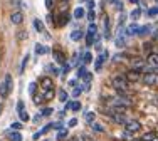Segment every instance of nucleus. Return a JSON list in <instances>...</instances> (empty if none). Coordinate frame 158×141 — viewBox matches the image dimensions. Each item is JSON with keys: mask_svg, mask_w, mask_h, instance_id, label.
<instances>
[{"mask_svg": "<svg viewBox=\"0 0 158 141\" xmlns=\"http://www.w3.org/2000/svg\"><path fill=\"white\" fill-rule=\"evenodd\" d=\"M111 84L119 94H125V92L128 91V77L126 76H114L113 81H111Z\"/></svg>", "mask_w": 158, "mask_h": 141, "instance_id": "1", "label": "nucleus"}, {"mask_svg": "<svg viewBox=\"0 0 158 141\" xmlns=\"http://www.w3.org/2000/svg\"><path fill=\"white\" fill-rule=\"evenodd\" d=\"M10 89H12V76H10V74H5L3 81L0 83V98L5 99L7 96H9Z\"/></svg>", "mask_w": 158, "mask_h": 141, "instance_id": "2", "label": "nucleus"}, {"mask_svg": "<svg viewBox=\"0 0 158 141\" xmlns=\"http://www.w3.org/2000/svg\"><path fill=\"white\" fill-rule=\"evenodd\" d=\"M125 129H126V133H130V135H135V133L141 131V124H140V121L131 119L125 124Z\"/></svg>", "mask_w": 158, "mask_h": 141, "instance_id": "3", "label": "nucleus"}, {"mask_svg": "<svg viewBox=\"0 0 158 141\" xmlns=\"http://www.w3.org/2000/svg\"><path fill=\"white\" fill-rule=\"evenodd\" d=\"M143 83H145L146 86L158 84V74H155V72H146L145 76H143Z\"/></svg>", "mask_w": 158, "mask_h": 141, "instance_id": "4", "label": "nucleus"}, {"mask_svg": "<svg viewBox=\"0 0 158 141\" xmlns=\"http://www.w3.org/2000/svg\"><path fill=\"white\" fill-rule=\"evenodd\" d=\"M131 67H133V70H138V72H140V70H145L146 66L141 59H133V61H131Z\"/></svg>", "mask_w": 158, "mask_h": 141, "instance_id": "5", "label": "nucleus"}, {"mask_svg": "<svg viewBox=\"0 0 158 141\" xmlns=\"http://www.w3.org/2000/svg\"><path fill=\"white\" fill-rule=\"evenodd\" d=\"M106 57H108V52H103L99 57L96 59V62H94V69L96 70H101V67H103V62L106 61Z\"/></svg>", "mask_w": 158, "mask_h": 141, "instance_id": "6", "label": "nucleus"}, {"mask_svg": "<svg viewBox=\"0 0 158 141\" xmlns=\"http://www.w3.org/2000/svg\"><path fill=\"white\" fill-rule=\"evenodd\" d=\"M10 20H12V24H22V20H24V15H22V12H14L12 15H10Z\"/></svg>", "mask_w": 158, "mask_h": 141, "instance_id": "7", "label": "nucleus"}, {"mask_svg": "<svg viewBox=\"0 0 158 141\" xmlns=\"http://www.w3.org/2000/svg\"><path fill=\"white\" fill-rule=\"evenodd\" d=\"M40 86H42L46 91H54V83H52L49 77H46V79H42V83H40Z\"/></svg>", "mask_w": 158, "mask_h": 141, "instance_id": "8", "label": "nucleus"}, {"mask_svg": "<svg viewBox=\"0 0 158 141\" xmlns=\"http://www.w3.org/2000/svg\"><path fill=\"white\" fill-rule=\"evenodd\" d=\"M146 62H148V66H150V67H156V66H158V54H150L148 55V61H146Z\"/></svg>", "mask_w": 158, "mask_h": 141, "instance_id": "9", "label": "nucleus"}, {"mask_svg": "<svg viewBox=\"0 0 158 141\" xmlns=\"http://www.w3.org/2000/svg\"><path fill=\"white\" fill-rule=\"evenodd\" d=\"M66 109H73V111H79L81 109V103L79 101H69L66 104Z\"/></svg>", "mask_w": 158, "mask_h": 141, "instance_id": "10", "label": "nucleus"}, {"mask_svg": "<svg viewBox=\"0 0 158 141\" xmlns=\"http://www.w3.org/2000/svg\"><path fill=\"white\" fill-rule=\"evenodd\" d=\"M126 34H128V35H135V34H140V27H138V24H131L130 27H128Z\"/></svg>", "mask_w": 158, "mask_h": 141, "instance_id": "11", "label": "nucleus"}, {"mask_svg": "<svg viewBox=\"0 0 158 141\" xmlns=\"http://www.w3.org/2000/svg\"><path fill=\"white\" fill-rule=\"evenodd\" d=\"M126 77H128V81H138V79H140V72H138V70H133V69H131L130 72L126 74Z\"/></svg>", "mask_w": 158, "mask_h": 141, "instance_id": "12", "label": "nucleus"}, {"mask_svg": "<svg viewBox=\"0 0 158 141\" xmlns=\"http://www.w3.org/2000/svg\"><path fill=\"white\" fill-rule=\"evenodd\" d=\"M84 9H82V7H76V9H74V18H77V20H79V18H82V17H84Z\"/></svg>", "mask_w": 158, "mask_h": 141, "instance_id": "13", "label": "nucleus"}, {"mask_svg": "<svg viewBox=\"0 0 158 141\" xmlns=\"http://www.w3.org/2000/svg\"><path fill=\"white\" fill-rule=\"evenodd\" d=\"M91 59H93L91 52H84V54H82V59H81V64H82V66L89 64V62H91Z\"/></svg>", "mask_w": 158, "mask_h": 141, "instance_id": "14", "label": "nucleus"}, {"mask_svg": "<svg viewBox=\"0 0 158 141\" xmlns=\"http://www.w3.org/2000/svg\"><path fill=\"white\" fill-rule=\"evenodd\" d=\"M54 57H56V61H57L59 64H66V59H64L62 52H59V50H54Z\"/></svg>", "mask_w": 158, "mask_h": 141, "instance_id": "15", "label": "nucleus"}, {"mask_svg": "<svg viewBox=\"0 0 158 141\" xmlns=\"http://www.w3.org/2000/svg\"><path fill=\"white\" fill-rule=\"evenodd\" d=\"M35 52L37 54H47L49 52V47H46V46H40V44H37V46H35Z\"/></svg>", "mask_w": 158, "mask_h": 141, "instance_id": "16", "label": "nucleus"}, {"mask_svg": "<svg viewBox=\"0 0 158 141\" xmlns=\"http://www.w3.org/2000/svg\"><path fill=\"white\" fill-rule=\"evenodd\" d=\"M140 141H155V133H145L140 138Z\"/></svg>", "mask_w": 158, "mask_h": 141, "instance_id": "17", "label": "nucleus"}, {"mask_svg": "<svg viewBox=\"0 0 158 141\" xmlns=\"http://www.w3.org/2000/svg\"><path fill=\"white\" fill-rule=\"evenodd\" d=\"M67 22H69V15H67V14H61V17H59V20H57V25H66Z\"/></svg>", "mask_w": 158, "mask_h": 141, "instance_id": "18", "label": "nucleus"}, {"mask_svg": "<svg viewBox=\"0 0 158 141\" xmlns=\"http://www.w3.org/2000/svg\"><path fill=\"white\" fill-rule=\"evenodd\" d=\"M34 27H35L37 32H44V24L39 20V18H35V20H34Z\"/></svg>", "mask_w": 158, "mask_h": 141, "instance_id": "19", "label": "nucleus"}, {"mask_svg": "<svg viewBox=\"0 0 158 141\" xmlns=\"http://www.w3.org/2000/svg\"><path fill=\"white\" fill-rule=\"evenodd\" d=\"M19 118H20V121H22V123H27V121L31 119V116H29V113H27V111H22V113H19Z\"/></svg>", "mask_w": 158, "mask_h": 141, "instance_id": "20", "label": "nucleus"}, {"mask_svg": "<svg viewBox=\"0 0 158 141\" xmlns=\"http://www.w3.org/2000/svg\"><path fill=\"white\" fill-rule=\"evenodd\" d=\"M9 138L12 139V141H22V136H20V133L15 131V133H9Z\"/></svg>", "mask_w": 158, "mask_h": 141, "instance_id": "21", "label": "nucleus"}, {"mask_svg": "<svg viewBox=\"0 0 158 141\" xmlns=\"http://www.w3.org/2000/svg\"><path fill=\"white\" fill-rule=\"evenodd\" d=\"M94 42H96V35L94 34H88V35H86V44H88V46H93Z\"/></svg>", "mask_w": 158, "mask_h": 141, "instance_id": "22", "label": "nucleus"}, {"mask_svg": "<svg viewBox=\"0 0 158 141\" xmlns=\"http://www.w3.org/2000/svg\"><path fill=\"white\" fill-rule=\"evenodd\" d=\"M82 35H84V34H82V30H74L73 34H71V39H73V40H81Z\"/></svg>", "mask_w": 158, "mask_h": 141, "instance_id": "23", "label": "nucleus"}, {"mask_svg": "<svg viewBox=\"0 0 158 141\" xmlns=\"http://www.w3.org/2000/svg\"><path fill=\"white\" fill-rule=\"evenodd\" d=\"M130 17H131V18H133V20H138V18H140V17H141V10H140V9H135V10H133V12H131V14H130Z\"/></svg>", "mask_w": 158, "mask_h": 141, "instance_id": "24", "label": "nucleus"}, {"mask_svg": "<svg viewBox=\"0 0 158 141\" xmlns=\"http://www.w3.org/2000/svg\"><path fill=\"white\" fill-rule=\"evenodd\" d=\"M152 32V27L150 25H145V27H140V34L138 35H146V34H150Z\"/></svg>", "mask_w": 158, "mask_h": 141, "instance_id": "25", "label": "nucleus"}, {"mask_svg": "<svg viewBox=\"0 0 158 141\" xmlns=\"http://www.w3.org/2000/svg\"><path fill=\"white\" fill-rule=\"evenodd\" d=\"M94 119H96V114L94 113H88V114H86V121H88L89 124H94Z\"/></svg>", "mask_w": 158, "mask_h": 141, "instance_id": "26", "label": "nucleus"}, {"mask_svg": "<svg viewBox=\"0 0 158 141\" xmlns=\"http://www.w3.org/2000/svg\"><path fill=\"white\" fill-rule=\"evenodd\" d=\"M27 62H29V54H27V55H24V59H22L20 69H19V70H20V72H24V70H25V66H27Z\"/></svg>", "mask_w": 158, "mask_h": 141, "instance_id": "27", "label": "nucleus"}, {"mask_svg": "<svg viewBox=\"0 0 158 141\" xmlns=\"http://www.w3.org/2000/svg\"><path fill=\"white\" fill-rule=\"evenodd\" d=\"M148 17H156L158 15V7H152V9H148Z\"/></svg>", "mask_w": 158, "mask_h": 141, "instance_id": "28", "label": "nucleus"}, {"mask_svg": "<svg viewBox=\"0 0 158 141\" xmlns=\"http://www.w3.org/2000/svg\"><path fill=\"white\" fill-rule=\"evenodd\" d=\"M82 91H84V87H82V86H76V87L73 89V96H74V98H77Z\"/></svg>", "mask_w": 158, "mask_h": 141, "instance_id": "29", "label": "nucleus"}, {"mask_svg": "<svg viewBox=\"0 0 158 141\" xmlns=\"http://www.w3.org/2000/svg\"><path fill=\"white\" fill-rule=\"evenodd\" d=\"M67 135H69V131H67V129H61V131L57 133V139L61 141V139H64V138H66Z\"/></svg>", "mask_w": 158, "mask_h": 141, "instance_id": "30", "label": "nucleus"}, {"mask_svg": "<svg viewBox=\"0 0 158 141\" xmlns=\"http://www.w3.org/2000/svg\"><path fill=\"white\" fill-rule=\"evenodd\" d=\"M91 128H93V131H96V133H103V131H104V128H103L101 124H98V123L91 124Z\"/></svg>", "mask_w": 158, "mask_h": 141, "instance_id": "31", "label": "nucleus"}, {"mask_svg": "<svg viewBox=\"0 0 158 141\" xmlns=\"http://www.w3.org/2000/svg\"><path fill=\"white\" fill-rule=\"evenodd\" d=\"M86 74H88V72H86V67H84V66H81V67L77 69V76L79 77H86Z\"/></svg>", "mask_w": 158, "mask_h": 141, "instance_id": "32", "label": "nucleus"}, {"mask_svg": "<svg viewBox=\"0 0 158 141\" xmlns=\"http://www.w3.org/2000/svg\"><path fill=\"white\" fill-rule=\"evenodd\" d=\"M59 99H61L62 103L67 101V92L66 91H59Z\"/></svg>", "mask_w": 158, "mask_h": 141, "instance_id": "33", "label": "nucleus"}, {"mask_svg": "<svg viewBox=\"0 0 158 141\" xmlns=\"http://www.w3.org/2000/svg\"><path fill=\"white\" fill-rule=\"evenodd\" d=\"M51 114H52V109H51V107H46V109L40 111V116H51Z\"/></svg>", "mask_w": 158, "mask_h": 141, "instance_id": "34", "label": "nucleus"}, {"mask_svg": "<svg viewBox=\"0 0 158 141\" xmlns=\"http://www.w3.org/2000/svg\"><path fill=\"white\" fill-rule=\"evenodd\" d=\"M96 32H98V27L94 24H91V25H89V29H88V34H94L96 35Z\"/></svg>", "mask_w": 158, "mask_h": 141, "instance_id": "35", "label": "nucleus"}, {"mask_svg": "<svg viewBox=\"0 0 158 141\" xmlns=\"http://www.w3.org/2000/svg\"><path fill=\"white\" fill-rule=\"evenodd\" d=\"M116 46H118V47H123V46H125V39H123L121 35H118V39H116Z\"/></svg>", "mask_w": 158, "mask_h": 141, "instance_id": "36", "label": "nucleus"}, {"mask_svg": "<svg viewBox=\"0 0 158 141\" xmlns=\"http://www.w3.org/2000/svg\"><path fill=\"white\" fill-rule=\"evenodd\" d=\"M20 128H22V123H12V124H10V129H17V131H19Z\"/></svg>", "mask_w": 158, "mask_h": 141, "instance_id": "37", "label": "nucleus"}, {"mask_svg": "<svg viewBox=\"0 0 158 141\" xmlns=\"http://www.w3.org/2000/svg\"><path fill=\"white\" fill-rule=\"evenodd\" d=\"M88 18H89L91 22L96 18V14H94V10H89V12H88Z\"/></svg>", "mask_w": 158, "mask_h": 141, "instance_id": "38", "label": "nucleus"}, {"mask_svg": "<svg viewBox=\"0 0 158 141\" xmlns=\"http://www.w3.org/2000/svg\"><path fill=\"white\" fill-rule=\"evenodd\" d=\"M17 111H19V113L25 111V109H24V101H19V103H17Z\"/></svg>", "mask_w": 158, "mask_h": 141, "instance_id": "39", "label": "nucleus"}, {"mask_svg": "<svg viewBox=\"0 0 158 141\" xmlns=\"http://www.w3.org/2000/svg\"><path fill=\"white\" fill-rule=\"evenodd\" d=\"M35 83H31V84H29V92H31V94H34V92H35Z\"/></svg>", "mask_w": 158, "mask_h": 141, "instance_id": "40", "label": "nucleus"}, {"mask_svg": "<svg viewBox=\"0 0 158 141\" xmlns=\"http://www.w3.org/2000/svg\"><path fill=\"white\" fill-rule=\"evenodd\" d=\"M52 96H54V92H52V91H46V92H44V99H51Z\"/></svg>", "mask_w": 158, "mask_h": 141, "instance_id": "41", "label": "nucleus"}, {"mask_svg": "<svg viewBox=\"0 0 158 141\" xmlns=\"http://www.w3.org/2000/svg\"><path fill=\"white\" fill-rule=\"evenodd\" d=\"M76 124H77V119H71L69 121V128H74Z\"/></svg>", "mask_w": 158, "mask_h": 141, "instance_id": "42", "label": "nucleus"}, {"mask_svg": "<svg viewBox=\"0 0 158 141\" xmlns=\"http://www.w3.org/2000/svg\"><path fill=\"white\" fill-rule=\"evenodd\" d=\"M91 77H93V76L88 72V74H86V77H84V81H86V83H89V81H91Z\"/></svg>", "mask_w": 158, "mask_h": 141, "instance_id": "43", "label": "nucleus"}, {"mask_svg": "<svg viewBox=\"0 0 158 141\" xmlns=\"http://www.w3.org/2000/svg\"><path fill=\"white\" fill-rule=\"evenodd\" d=\"M88 7L93 10V7H94V2H93V0H88Z\"/></svg>", "mask_w": 158, "mask_h": 141, "instance_id": "44", "label": "nucleus"}, {"mask_svg": "<svg viewBox=\"0 0 158 141\" xmlns=\"http://www.w3.org/2000/svg\"><path fill=\"white\" fill-rule=\"evenodd\" d=\"M46 7H47V9H51V7H52V0H46Z\"/></svg>", "mask_w": 158, "mask_h": 141, "instance_id": "45", "label": "nucleus"}, {"mask_svg": "<svg viewBox=\"0 0 158 141\" xmlns=\"http://www.w3.org/2000/svg\"><path fill=\"white\" fill-rule=\"evenodd\" d=\"M40 135H42V133H35V135H34V139H39Z\"/></svg>", "mask_w": 158, "mask_h": 141, "instance_id": "46", "label": "nucleus"}, {"mask_svg": "<svg viewBox=\"0 0 158 141\" xmlns=\"http://www.w3.org/2000/svg\"><path fill=\"white\" fill-rule=\"evenodd\" d=\"M110 2H113V3H119V0H110Z\"/></svg>", "mask_w": 158, "mask_h": 141, "instance_id": "47", "label": "nucleus"}, {"mask_svg": "<svg viewBox=\"0 0 158 141\" xmlns=\"http://www.w3.org/2000/svg\"><path fill=\"white\" fill-rule=\"evenodd\" d=\"M130 2H131V3H136V2H138V0H130Z\"/></svg>", "mask_w": 158, "mask_h": 141, "instance_id": "48", "label": "nucleus"}, {"mask_svg": "<svg viewBox=\"0 0 158 141\" xmlns=\"http://www.w3.org/2000/svg\"><path fill=\"white\" fill-rule=\"evenodd\" d=\"M2 109H3V106H2V104H0V113H2Z\"/></svg>", "mask_w": 158, "mask_h": 141, "instance_id": "49", "label": "nucleus"}]
</instances>
